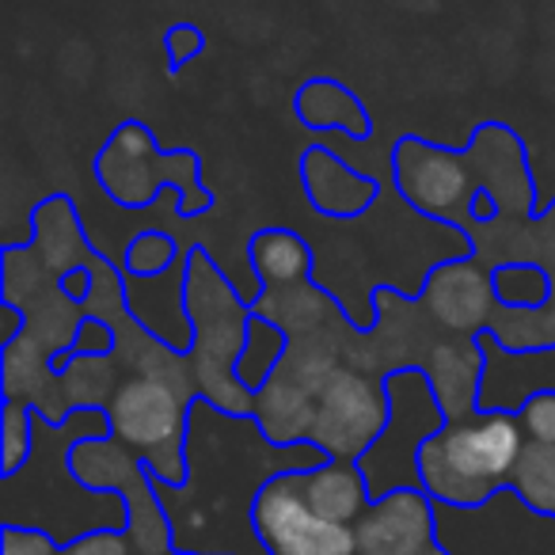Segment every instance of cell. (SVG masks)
Segmentation results:
<instances>
[{"label":"cell","mask_w":555,"mask_h":555,"mask_svg":"<svg viewBox=\"0 0 555 555\" xmlns=\"http://www.w3.org/2000/svg\"><path fill=\"white\" fill-rule=\"evenodd\" d=\"M0 305L24 312L20 339L0 347L4 400L27 403L47 426L62 430L73 411H107L122 385L111 354H73L88 327V309L69 301L62 278L50 274L31 244H4L0 251Z\"/></svg>","instance_id":"1"},{"label":"cell","mask_w":555,"mask_h":555,"mask_svg":"<svg viewBox=\"0 0 555 555\" xmlns=\"http://www.w3.org/2000/svg\"><path fill=\"white\" fill-rule=\"evenodd\" d=\"M392 183L415 214L446 224L456 236L479 194H491L499 221L506 224H529L540 217L529 145L506 122H479L464 149L400 133L392 145Z\"/></svg>","instance_id":"2"},{"label":"cell","mask_w":555,"mask_h":555,"mask_svg":"<svg viewBox=\"0 0 555 555\" xmlns=\"http://www.w3.org/2000/svg\"><path fill=\"white\" fill-rule=\"evenodd\" d=\"M183 317L191 324V362L202 388V403L217 415L251 423L255 418V392L240 385L236 370L251 347V327L259 317L251 312V301L240 297L232 278L214 262V255L202 244L186 247L183 262Z\"/></svg>","instance_id":"3"},{"label":"cell","mask_w":555,"mask_h":555,"mask_svg":"<svg viewBox=\"0 0 555 555\" xmlns=\"http://www.w3.org/2000/svg\"><path fill=\"white\" fill-rule=\"evenodd\" d=\"M521 446L517 408H487L468 423H446L415 456L418 487L441 506L479 509L499 491H509Z\"/></svg>","instance_id":"4"},{"label":"cell","mask_w":555,"mask_h":555,"mask_svg":"<svg viewBox=\"0 0 555 555\" xmlns=\"http://www.w3.org/2000/svg\"><path fill=\"white\" fill-rule=\"evenodd\" d=\"M95 183L118 209H149L160 194H176L183 221L214 209V191L202 179V156L194 149H164L138 118H126L107 133L95 153Z\"/></svg>","instance_id":"5"},{"label":"cell","mask_w":555,"mask_h":555,"mask_svg":"<svg viewBox=\"0 0 555 555\" xmlns=\"http://www.w3.org/2000/svg\"><path fill=\"white\" fill-rule=\"evenodd\" d=\"M464 244H472V262L479 270H499L506 262H532L552 278V301L540 312H514L494 305L487 335L506 354H544L555 350V198L547 209H540L529 224H476L464 229Z\"/></svg>","instance_id":"6"},{"label":"cell","mask_w":555,"mask_h":555,"mask_svg":"<svg viewBox=\"0 0 555 555\" xmlns=\"http://www.w3.org/2000/svg\"><path fill=\"white\" fill-rule=\"evenodd\" d=\"M65 472L73 483L92 494H115L126 509V537L138 555H176V529L156 491V479L149 476L145 461L118 438L85 434L65 449Z\"/></svg>","instance_id":"7"},{"label":"cell","mask_w":555,"mask_h":555,"mask_svg":"<svg viewBox=\"0 0 555 555\" xmlns=\"http://www.w3.org/2000/svg\"><path fill=\"white\" fill-rule=\"evenodd\" d=\"M191 415L194 403H186L176 388L156 377H138V373L122 377L107 408L111 438L133 449L160 487H186L191 479V461H186Z\"/></svg>","instance_id":"8"},{"label":"cell","mask_w":555,"mask_h":555,"mask_svg":"<svg viewBox=\"0 0 555 555\" xmlns=\"http://www.w3.org/2000/svg\"><path fill=\"white\" fill-rule=\"evenodd\" d=\"M388 403H392L388 430L358 461L373 502L388 499L396 491H423L415 456L423 449V441L446 426V411H441L438 392H434L426 373H396V377H388Z\"/></svg>","instance_id":"9"},{"label":"cell","mask_w":555,"mask_h":555,"mask_svg":"<svg viewBox=\"0 0 555 555\" xmlns=\"http://www.w3.org/2000/svg\"><path fill=\"white\" fill-rule=\"evenodd\" d=\"M301 468L270 472L255 491L247 506V525L259 547L267 555H358L354 529L324 521L309 506L301 491Z\"/></svg>","instance_id":"10"},{"label":"cell","mask_w":555,"mask_h":555,"mask_svg":"<svg viewBox=\"0 0 555 555\" xmlns=\"http://www.w3.org/2000/svg\"><path fill=\"white\" fill-rule=\"evenodd\" d=\"M438 502L423 491H396L370 502L354 525L358 555H449L438 540Z\"/></svg>","instance_id":"11"},{"label":"cell","mask_w":555,"mask_h":555,"mask_svg":"<svg viewBox=\"0 0 555 555\" xmlns=\"http://www.w3.org/2000/svg\"><path fill=\"white\" fill-rule=\"evenodd\" d=\"M297 171H301L309 206L320 217H332V221H354V217L370 214L380 198V179L370 176V171L350 168L327 145L305 149L301 160H297Z\"/></svg>","instance_id":"12"},{"label":"cell","mask_w":555,"mask_h":555,"mask_svg":"<svg viewBox=\"0 0 555 555\" xmlns=\"http://www.w3.org/2000/svg\"><path fill=\"white\" fill-rule=\"evenodd\" d=\"M294 115L305 130L320 133H343L350 141L373 138V115L343 80L335 77H312L294 92Z\"/></svg>","instance_id":"13"},{"label":"cell","mask_w":555,"mask_h":555,"mask_svg":"<svg viewBox=\"0 0 555 555\" xmlns=\"http://www.w3.org/2000/svg\"><path fill=\"white\" fill-rule=\"evenodd\" d=\"M301 491H305V499H309V506L317 509L324 521L350 525V529L362 521L373 502L362 468H358L354 461H324V464H317V468L305 464Z\"/></svg>","instance_id":"14"},{"label":"cell","mask_w":555,"mask_h":555,"mask_svg":"<svg viewBox=\"0 0 555 555\" xmlns=\"http://www.w3.org/2000/svg\"><path fill=\"white\" fill-rule=\"evenodd\" d=\"M0 555H138L126 537V525H103V529H88L80 537L57 544L47 529L35 525L4 521L0 525Z\"/></svg>","instance_id":"15"},{"label":"cell","mask_w":555,"mask_h":555,"mask_svg":"<svg viewBox=\"0 0 555 555\" xmlns=\"http://www.w3.org/2000/svg\"><path fill=\"white\" fill-rule=\"evenodd\" d=\"M247 262L259 278V289H282L301 282V278H312V247L305 244L301 232L282 229V224H267V229L251 232Z\"/></svg>","instance_id":"16"},{"label":"cell","mask_w":555,"mask_h":555,"mask_svg":"<svg viewBox=\"0 0 555 555\" xmlns=\"http://www.w3.org/2000/svg\"><path fill=\"white\" fill-rule=\"evenodd\" d=\"M509 494L540 517H555V446L525 441L509 476Z\"/></svg>","instance_id":"17"},{"label":"cell","mask_w":555,"mask_h":555,"mask_svg":"<svg viewBox=\"0 0 555 555\" xmlns=\"http://www.w3.org/2000/svg\"><path fill=\"white\" fill-rule=\"evenodd\" d=\"M491 289L494 301L514 312H540L552 301V278L532 262H506L491 270Z\"/></svg>","instance_id":"18"},{"label":"cell","mask_w":555,"mask_h":555,"mask_svg":"<svg viewBox=\"0 0 555 555\" xmlns=\"http://www.w3.org/2000/svg\"><path fill=\"white\" fill-rule=\"evenodd\" d=\"M35 411L27 403L0 400V476L12 479L35 453Z\"/></svg>","instance_id":"19"},{"label":"cell","mask_w":555,"mask_h":555,"mask_svg":"<svg viewBox=\"0 0 555 555\" xmlns=\"http://www.w3.org/2000/svg\"><path fill=\"white\" fill-rule=\"evenodd\" d=\"M176 262H186V247L160 229H145L126 244V274L133 278H160Z\"/></svg>","instance_id":"20"},{"label":"cell","mask_w":555,"mask_h":555,"mask_svg":"<svg viewBox=\"0 0 555 555\" xmlns=\"http://www.w3.org/2000/svg\"><path fill=\"white\" fill-rule=\"evenodd\" d=\"M521 415L525 441H540V446H555V388H537L517 403Z\"/></svg>","instance_id":"21"},{"label":"cell","mask_w":555,"mask_h":555,"mask_svg":"<svg viewBox=\"0 0 555 555\" xmlns=\"http://www.w3.org/2000/svg\"><path fill=\"white\" fill-rule=\"evenodd\" d=\"M202 50H206V35H202V27L191 24V20H179V24H171L168 31H164V54H168L171 77H179Z\"/></svg>","instance_id":"22"},{"label":"cell","mask_w":555,"mask_h":555,"mask_svg":"<svg viewBox=\"0 0 555 555\" xmlns=\"http://www.w3.org/2000/svg\"><path fill=\"white\" fill-rule=\"evenodd\" d=\"M176 555H206V552H183V547H179V552Z\"/></svg>","instance_id":"23"},{"label":"cell","mask_w":555,"mask_h":555,"mask_svg":"<svg viewBox=\"0 0 555 555\" xmlns=\"http://www.w3.org/2000/svg\"><path fill=\"white\" fill-rule=\"evenodd\" d=\"M209 555H232V552H209Z\"/></svg>","instance_id":"24"}]
</instances>
